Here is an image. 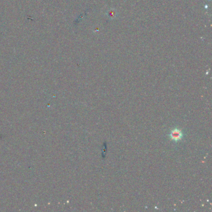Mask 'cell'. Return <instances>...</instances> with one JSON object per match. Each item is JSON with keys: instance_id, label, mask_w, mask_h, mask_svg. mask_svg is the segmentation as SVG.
Returning <instances> with one entry per match:
<instances>
[{"instance_id": "cell-1", "label": "cell", "mask_w": 212, "mask_h": 212, "mask_svg": "<svg viewBox=\"0 0 212 212\" xmlns=\"http://www.w3.org/2000/svg\"><path fill=\"white\" fill-rule=\"evenodd\" d=\"M182 137V133L179 130L175 129L171 133V137L174 140L179 141L181 139Z\"/></svg>"}]
</instances>
